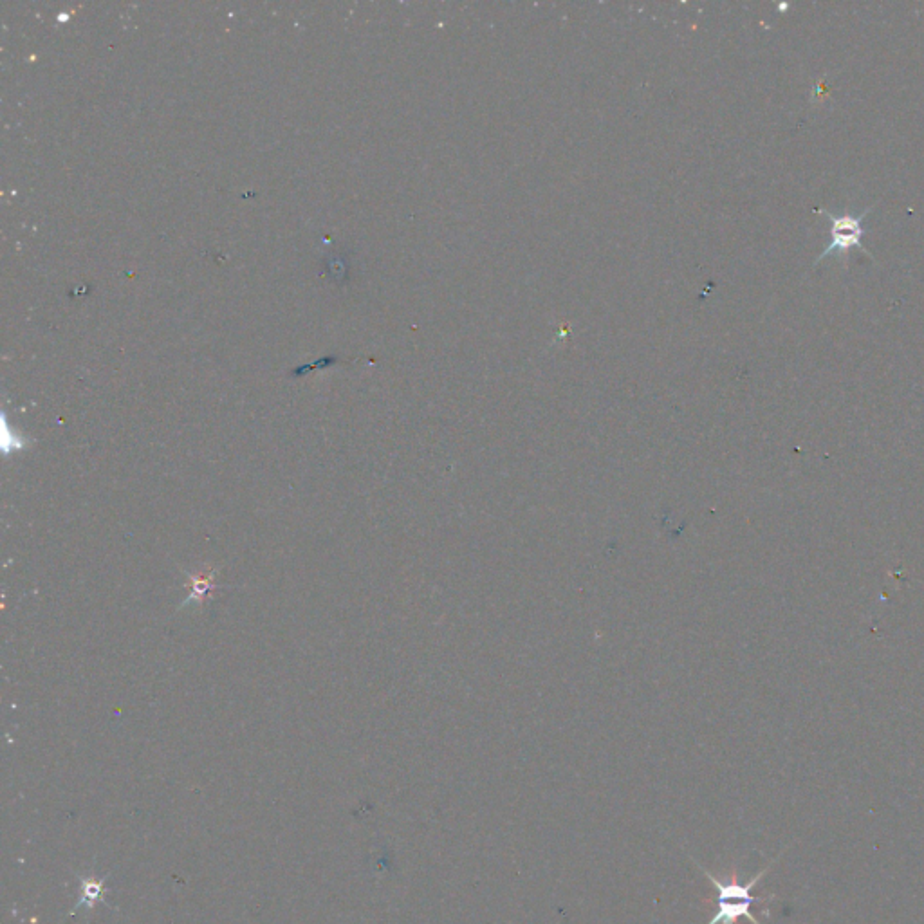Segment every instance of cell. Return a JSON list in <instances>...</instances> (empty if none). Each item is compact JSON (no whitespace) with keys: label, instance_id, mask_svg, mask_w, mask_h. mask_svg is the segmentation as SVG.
I'll return each instance as SVG.
<instances>
[{"label":"cell","instance_id":"1","mask_svg":"<svg viewBox=\"0 0 924 924\" xmlns=\"http://www.w3.org/2000/svg\"><path fill=\"white\" fill-rule=\"evenodd\" d=\"M784 852H780L775 860H771L766 869L760 870L755 878L749 879L746 883L740 881L737 870H731L728 878L719 879L717 876H713L712 872H708L704 867H701L699 863H695L704 876L708 878V881L712 883L715 892H717L713 897L715 914L712 915V919L708 924H739L740 919H748L751 924H760V921L753 914V906L767 905L769 901H775L777 896L758 897L753 894V888L757 887L767 872L773 869V865L780 860V856Z\"/></svg>","mask_w":924,"mask_h":924},{"label":"cell","instance_id":"3","mask_svg":"<svg viewBox=\"0 0 924 924\" xmlns=\"http://www.w3.org/2000/svg\"><path fill=\"white\" fill-rule=\"evenodd\" d=\"M215 576H217V571L215 569H210L208 573L201 571L199 574H190L188 582H190V596L188 600L185 601V605H190L194 601H203L208 592L212 591L213 583H215Z\"/></svg>","mask_w":924,"mask_h":924},{"label":"cell","instance_id":"2","mask_svg":"<svg viewBox=\"0 0 924 924\" xmlns=\"http://www.w3.org/2000/svg\"><path fill=\"white\" fill-rule=\"evenodd\" d=\"M872 208H867L863 210L860 215H854L851 212H845L843 215H834V213L827 212V210H816L822 215H827L829 221L832 222L831 235L832 241L825 250L820 253V257L816 260L822 262L825 257L829 255H847L852 248H860L861 251H865L867 255H870V251L861 244V237H863V221L867 219ZM872 257V255H870Z\"/></svg>","mask_w":924,"mask_h":924}]
</instances>
